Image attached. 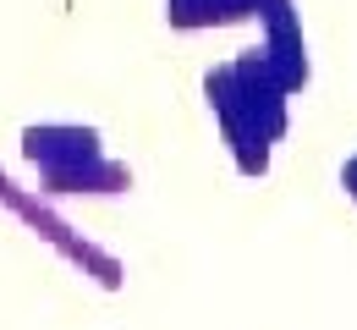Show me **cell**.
<instances>
[{"label": "cell", "mask_w": 357, "mask_h": 330, "mask_svg": "<svg viewBox=\"0 0 357 330\" xmlns=\"http://www.w3.org/2000/svg\"><path fill=\"white\" fill-rule=\"evenodd\" d=\"M253 17L264 22V45H259V55L269 61V72L280 77L286 94H303V89H308V39H303L297 0H259Z\"/></svg>", "instance_id": "cell-4"}, {"label": "cell", "mask_w": 357, "mask_h": 330, "mask_svg": "<svg viewBox=\"0 0 357 330\" xmlns=\"http://www.w3.org/2000/svg\"><path fill=\"white\" fill-rule=\"evenodd\" d=\"M0 204L28 226L33 237H45L50 248L66 259V264H77L83 276H89L93 286H105V292H121V281H127V270H121V259L116 253H105L99 242H89V237L77 232L72 220H61L55 209L45 204V193H28V188H17L6 171H0Z\"/></svg>", "instance_id": "cell-3"}, {"label": "cell", "mask_w": 357, "mask_h": 330, "mask_svg": "<svg viewBox=\"0 0 357 330\" xmlns=\"http://www.w3.org/2000/svg\"><path fill=\"white\" fill-rule=\"evenodd\" d=\"M22 154L39 171V193L45 198H66V193L110 198V193L132 188V171L105 154V133L99 127H77V121L22 127Z\"/></svg>", "instance_id": "cell-2"}, {"label": "cell", "mask_w": 357, "mask_h": 330, "mask_svg": "<svg viewBox=\"0 0 357 330\" xmlns=\"http://www.w3.org/2000/svg\"><path fill=\"white\" fill-rule=\"evenodd\" d=\"M341 188H347V198L357 204V154L347 160V165H341Z\"/></svg>", "instance_id": "cell-6"}, {"label": "cell", "mask_w": 357, "mask_h": 330, "mask_svg": "<svg viewBox=\"0 0 357 330\" xmlns=\"http://www.w3.org/2000/svg\"><path fill=\"white\" fill-rule=\"evenodd\" d=\"M259 11V0H165V22L176 33H198V28H231L248 22Z\"/></svg>", "instance_id": "cell-5"}, {"label": "cell", "mask_w": 357, "mask_h": 330, "mask_svg": "<svg viewBox=\"0 0 357 330\" xmlns=\"http://www.w3.org/2000/svg\"><path fill=\"white\" fill-rule=\"evenodd\" d=\"M204 94H209V110L220 121V138L236 160L242 177H264L269 171V149L286 138V89L280 77L269 72V61L259 50H242L231 55L225 66H209L204 72Z\"/></svg>", "instance_id": "cell-1"}]
</instances>
